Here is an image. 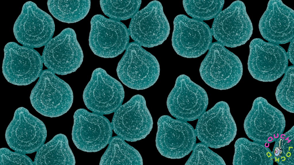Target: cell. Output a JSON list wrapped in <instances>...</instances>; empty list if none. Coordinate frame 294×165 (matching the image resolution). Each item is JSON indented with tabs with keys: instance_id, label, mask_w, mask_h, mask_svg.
<instances>
[{
	"instance_id": "cell-27",
	"label": "cell",
	"mask_w": 294,
	"mask_h": 165,
	"mask_svg": "<svg viewBox=\"0 0 294 165\" xmlns=\"http://www.w3.org/2000/svg\"><path fill=\"white\" fill-rule=\"evenodd\" d=\"M272 152L279 165H294V126L275 141Z\"/></svg>"
},
{
	"instance_id": "cell-10",
	"label": "cell",
	"mask_w": 294,
	"mask_h": 165,
	"mask_svg": "<svg viewBox=\"0 0 294 165\" xmlns=\"http://www.w3.org/2000/svg\"><path fill=\"white\" fill-rule=\"evenodd\" d=\"M208 103L204 89L187 76L182 74L177 78L167 97V104L172 116L187 121L198 119L206 112Z\"/></svg>"
},
{
	"instance_id": "cell-4",
	"label": "cell",
	"mask_w": 294,
	"mask_h": 165,
	"mask_svg": "<svg viewBox=\"0 0 294 165\" xmlns=\"http://www.w3.org/2000/svg\"><path fill=\"white\" fill-rule=\"evenodd\" d=\"M285 125L282 113L259 97L254 101L243 126L249 139L264 145L274 142L283 133Z\"/></svg>"
},
{
	"instance_id": "cell-1",
	"label": "cell",
	"mask_w": 294,
	"mask_h": 165,
	"mask_svg": "<svg viewBox=\"0 0 294 165\" xmlns=\"http://www.w3.org/2000/svg\"><path fill=\"white\" fill-rule=\"evenodd\" d=\"M31 104L45 116L57 117L67 113L71 107L73 94L69 85L48 69L43 70L32 89Z\"/></svg>"
},
{
	"instance_id": "cell-12",
	"label": "cell",
	"mask_w": 294,
	"mask_h": 165,
	"mask_svg": "<svg viewBox=\"0 0 294 165\" xmlns=\"http://www.w3.org/2000/svg\"><path fill=\"white\" fill-rule=\"evenodd\" d=\"M55 30L52 17L31 1L23 5L13 27L17 41L33 48L45 46L52 38Z\"/></svg>"
},
{
	"instance_id": "cell-14",
	"label": "cell",
	"mask_w": 294,
	"mask_h": 165,
	"mask_svg": "<svg viewBox=\"0 0 294 165\" xmlns=\"http://www.w3.org/2000/svg\"><path fill=\"white\" fill-rule=\"evenodd\" d=\"M89 45L96 55L113 58L121 54L129 44L128 29L120 21L107 18L101 14L92 18Z\"/></svg>"
},
{
	"instance_id": "cell-19",
	"label": "cell",
	"mask_w": 294,
	"mask_h": 165,
	"mask_svg": "<svg viewBox=\"0 0 294 165\" xmlns=\"http://www.w3.org/2000/svg\"><path fill=\"white\" fill-rule=\"evenodd\" d=\"M173 22L172 45L178 55L187 58H196L209 49L212 34L204 22L180 14L175 17Z\"/></svg>"
},
{
	"instance_id": "cell-25",
	"label": "cell",
	"mask_w": 294,
	"mask_h": 165,
	"mask_svg": "<svg viewBox=\"0 0 294 165\" xmlns=\"http://www.w3.org/2000/svg\"><path fill=\"white\" fill-rule=\"evenodd\" d=\"M141 0H100V4L105 14L110 19L120 21L132 18L139 11Z\"/></svg>"
},
{
	"instance_id": "cell-28",
	"label": "cell",
	"mask_w": 294,
	"mask_h": 165,
	"mask_svg": "<svg viewBox=\"0 0 294 165\" xmlns=\"http://www.w3.org/2000/svg\"><path fill=\"white\" fill-rule=\"evenodd\" d=\"M277 86L275 96L277 102L284 109L294 113V67L288 66Z\"/></svg>"
},
{
	"instance_id": "cell-9",
	"label": "cell",
	"mask_w": 294,
	"mask_h": 165,
	"mask_svg": "<svg viewBox=\"0 0 294 165\" xmlns=\"http://www.w3.org/2000/svg\"><path fill=\"white\" fill-rule=\"evenodd\" d=\"M212 35L224 46L235 48L244 44L252 34L253 27L244 3L237 0L214 18Z\"/></svg>"
},
{
	"instance_id": "cell-18",
	"label": "cell",
	"mask_w": 294,
	"mask_h": 165,
	"mask_svg": "<svg viewBox=\"0 0 294 165\" xmlns=\"http://www.w3.org/2000/svg\"><path fill=\"white\" fill-rule=\"evenodd\" d=\"M157 126L156 145L162 156L180 159L193 150L196 136L195 130L189 123L164 115L158 120Z\"/></svg>"
},
{
	"instance_id": "cell-8",
	"label": "cell",
	"mask_w": 294,
	"mask_h": 165,
	"mask_svg": "<svg viewBox=\"0 0 294 165\" xmlns=\"http://www.w3.org/2000/svg\"><path fill=\"white\" fill-rule=\"evenodd\" d=\"M111 124L114 132L124 140L135 142L145 138L153 121L144 97L135 95L121 106L114 112Z\"/></svg>"
},
{
	"instance_id": "cell-6",
	"label": "cell",
	"mask_w": 294,
	"mask_h": 165,
	"mask_svg": "<svg viewBox=\"0 0 294 165\" xmlns=\"http://www.w3.org/2000/svg\"><path fill=\"white\" fill-rule=\"evenodd\" d=\"M195 131L198 139L208 147L216 149L229 145L237 127L228 104L219 102L205 112L198 119Z\"/></svg>"
},
{
	"instance_id": "cell-15",
	"label": "cell",
	"mask_w": 294,
	"mask_h": 165,
	"mask_svg": "<svg viewBox=\"0 0 294 165\" xmlns=\"http://www.w3.org/2000/svg\"><path fill=\"white\" fill-rule=\"evenodd\" d=\"M72 140L76 147L87 152H96L109 143L112 135L111 123L103 115L90 113L84 109L74 115Z\"/></svg>"
},
{
	"instance_id": "cell-23",
	"label": "cell",
	"mask_w": 294,
	"mask_h": 165,
	"mask_svg": "<svg viewBox=\"0 0 294 165\" xmlns=\"http://www.w3.org/2000/svg\"><path fill=\"white\" fill-rule=\"evenodd\" d=\"M124 140L118 136L112 137L99 165H143L139 152Z\"/></svg>"
},
{
	"instance_id": "cell-29",
	"label": "cell",
	"mask_w": 294,
	"mask_h": 165,
	"mask_svg": "<svg viewBox=\"0 0 294 165\" xmlns=\"http://www.w3.org/2000/svg\"><path fill=\"white\" fill-rule=\"evenodd\" d=\"M185 165H226L222 158L202 143L195 144Z\"/></svg>"
},
{
	"instance_id": "cell-13",
	"label": "cell",
	"mask_w": 294,
	"mask_h": 165,
	"mask_svg": "<svg viewBox=\"0 0 294 165\" xmlns=\"http://www.w3.org/2000/svg\"><path fill=\"white\" fill-rule=\"evenodd\" d=\"M47 136V130L43 122L23 107L16 110L5 133L9 147L15 152L24 154L37 152L44 144Z\"/></svg>"
},
{
	"instance_id": "cell-30",
	"label": "cell",
	"mask_w": 294,
	"mask_h": 165,
	"mask_svg": "<svg viewBox=\"0 0 294 165\" xmlns=\"http://www.w3.org/2000/svg\"><path fill=\"white\" fill-rule=\"evenodd\" d=\"M0 165H35L25 154L13 152L6 148L0 149Z\"/></svg>"
},
{
	"instance_id": "cell-5",
	"label": "cell",
	"mask_w": 294,
	"mask_h": 165,
	"mask_svg": "<svg viewBox=\"0 0 294 165\" xmlns=\"http://www.w3.org/2000/svg\"><path fill=\"white\" fill-rule=\"evenodd\" d=\"M41 57L45 66L55 74L63 75L75 72L84 55L75 31L67 28L52 38L45 46Z\"/></svg>"
},
{
	"instance_id": "cell-16",
	"label": "cell",
	"mask_w": 294,
	"mask_h": 165,
	"mask_svg": "<svg viewBox=\"0 0 294 165\" xmlns=\"http://www.w3.org/2000/svg\"><path fill=\"white\" fill-rule=\"evenodd\" d=\"M2 72L8 82L27 85L40 77L43 68L41 56L33 48L10 42L5 46Z\"/></svg>"
},
{
	"instance_id": "cell-17",
	"label": "cell",
	"mask_w": 294,
	"mask_h": 165,
	"mask_svg": "<svg viewBox=\"0 0 294 165\" xmlns=\"http://www.w3.org/2000/svg\"><path fill=\"white\" fill-rule=\"evenodd\" d=\"M249 48L248 68L254 78L271 82L285 73L288 59L287 52L282 47L256 38L251 42Z\"/></svg>"
},
{
	"instance_id": "cell-2",
	"label": "cell",
	"mask_w": 294,
	"mask_h": 165,
	"mask_svg": "<svg viewBox=\"0 0 294 165\" xmlns=\"http://www.w3.org/2000/svg\"><path fill=\"white\" fill-rule=\"evenodd\" d=\"M121 82L137 90L153 85L160 75L159 63L155 57L135 42L129 43L116 69Z\"/></svg>"
},
{
	"instance_id": "cell-7",
	"label": "cell",
	"mask_w": 294,
	"mask_h": 165,
	"mask_svg": "<svg viewBox=\"0 0 294 165\" xmlns=\"http://www.w3.org/2000/svg\"><path fill=\"white\" fill-rule=\"evenodd\" d=\"M170 29L162 4L156 0L151 1L136 13L128 28L134 42L148 48L162 44L168 37Z\"/></svg>"
},
{
	"instance_id": "cell-11",
	"label": "cell",
	"mask_w": 294,
	"mask_h": 165,
	"mask_svg": "<svg viewBox=\"0 0 294 165\" xmlns=\"http://www.w3.org/2000/svg\"><path fill=\"white\" fill-rule=\"evenodd\" d=\"M124 96L121 83L104 69L99 68L92 72L84 91L83 97L88 109L103 115L114 112L122 105Z\"/></svg>"
},
{
	"instance_id": "cell-21",
	"label": "cell",
	"mask_w": 294,
	"mask_h": 165,
	"mask_svg": "<svg viewBox=\"0 0 294 165\" xmlns=\"http://www.w3.org/2000/svg\"><path fill=\"white\" fill-rule=\"evenodd\" d=\"M35 165H75V160L67 137L60 133L44 144L37 151Z\"/></svg>"
},
{
	"instance_id": "cell-24",
	"label": "cell",
	"mask_w": 294,
	"mask_h": 165,
	"mask_svg": "<svg viewBox=\"0 0 294 165\" xmlns=\"http://www.w3.org/2000/svg\"><path fill=\"white\" fill-rule=\"evenodd\" d=\"M47 6L53 16L63 22L73 23L84 19L90 7V0H48Z\"/></svg>"
},
{
	"instance_id": "cell-26",
	"label": "cell",
	"mask_w": 294,
	"mask_h": 165,
	"mask_svg": "<svg viewBox=\"0 0 294 165\" xmlns=\"http://www.w3.org/2000/svg\"><path fill=\"white\" fill-rule=\"evenodd\" d=\"M184 9L187 14L199 21L215 18L221 11L224 0H183Z\"/></svg>"
},
{
	"instance_id": "cell-31",
	"label": "cell",
	"mask_w": 294,
	"mask_h": 165,
	"mask_svg": "<svg viewBox=\"0 0 294 165\" xmlns=\"http://www.w3.org/2000/svg\"><path fill=\"white\" fill-rule=\"evenodd\" d=\"M294 38L290 42L287 54L288 60L294 65Z\"/></svg>"
},
{
	"instance_id": "cell-20",
	"label": "cell",
	"mask_w": 294,
	"mask_h": 165,
	"mask_svg": "<svg viewBox=\"0 0 294 165\" xmlns=\"http://www.w3.org/2000/svg\"><path fill=\"white\" fill-rule=\"evenodd\" d=\"M294 11L281 0H270L259 22L262 37L276 44L290 42L294 37Z\"/></svg>"
},
{
	"instance_id": "cell-22",
	"label": "cell",
	"mask_w": 294,
	"mask_h": 165,
	"mask_svg": "<svg viewBox=\"0 0 294 165\" xmlns=\"http://www.w3.org/2000/svg\"><path fill=\"white\" fill-rule=\"evenodd\" d=\"M233 165H272V151L265 145L244 138L238 139L235 144Z\"/></svg>"
},
{
	"instance_id": "cell-3",
	"label": "cell",
	"mask_w": 294,
	"mask_h": 165,
	"mask_svg": "<svg viewBox=\"0 0 294 165\" xmlns=\"http://www.w3.org/2000/svg\"><path fill=\"white\" fill-rule=\"evenodd\" d=\"M201 77L208 86L220 90L229 89L240 81L243 68L240 59L224 46L215 42L212 44L201 64Z\"/></svg>"
}]
</instances>
